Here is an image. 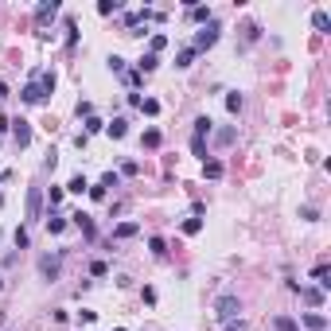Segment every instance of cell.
Masks as SVG:
<instances>
[{"mask_svg": "<svg viewBox=\"0 0 331 331\" xmlns=\"http://www.w3.org/2000/svg\"><path fill=\"white\" fill-rule=\"evenodd\" d=\"M238 312H242V300L234 296V292H226L215 300V316H219L222 324H230V320H238Z\"/></svg>", "mask_w": 331, "mask_h": 331, "instance_id": "cell-1", "label": "cell"}, {"mask_svg": "<svg viewBox=\"0 0 331 331\" xmlns=\"http://www.w3.org/2000/svg\"><path fill=\"white\" fill-rule=\"evenodd\" d=\"M219 24H215V20H211V24H207V28H203V31H199V35H195V43H191V51H195V55H199V51H207V47H215V43H219Z\"/></svg>", "mask_w": 331, "mask_h": 331, "instance_id": "cell-2", "label": "cell"}, {"mask_svg": "<svg viewBox=\"0 0 331 331\" xmlns=\"http://www.w3.org/2000/svg\"><path fill=\"white\" fill-rule=\"evenodd\" d=\"M58 273H62V253H43L39 257V276L43 280H58Z\"/></svg>", "mask_w": 331, "mask_h": 331, "instance_id": "cell-3", "label": "cell"}, {"mask_svg": "<svg viewBox=\"0 0 331 331\" xmlns=\"http://www.w3.org/2000/svg\"><path fill=\"white\" fill-rule=\"evenodd\" d=\"M20 98H24L28 106H39V102H43L47 94H43V86H39V78H31V82H28L24 90H20Z\"/></svg>", "mask_w": 331, "mask_h": 331, "instance_id": "cell-4", "label": "cell"}, {"mask_svg": "<svg viewBox=\"0 0 331 331\" xmlns=\"http://www.w3.org/2000/svg\"><path fill=\"white\" fill-rule=\"evenodd\" d=\"M12 140H16V148H28L31 144V125L28 121H12Z\"/></svg>", "mask_w": 331, "mask_h": 331, "instance_id": "cell-5", "label": "cell"}, {"mask_svg": "<svg viewBox=\"0 0 331 331\" xmlns=\"http://www.w3.org/2000/svg\"><path fill=\"white\" fill-rule=\"evenodd\" d=\"M28 219H31V222L43 219V191H39V187L28 191Z\"/></svg>", "mask_w": 331, "mask_h": 331, "instance_id": "cell-6", "label": "cell"}, {"mask_svg": "<svg viewBox=\"0 0 331 331\" xmlns=\"http://www.w3.org/2000/svg\"><path fill=\"white\" fill-rule=\"evenodd\" d=\"M300 324H304L308 331H328V320H324L320 312H304V316H300Z\"/></svg>", "mask_w": 331, "mask_h": 331, "instance_id": "cell-7", "label": "cell"}, {"mask_svg": "<svg viewBox=\"0 0 331 331\" xmlns=\"http://www.w3.org/2000/svg\"><path fill=\"white\" fill-rule=\"evenodd\" d=\"M70 219H74V226H78L86 238H94V219H90V215H82V211H78V215H70Z\"/></svg>", "mask_w": 331, "mask_h": 331, "instance_id": "cell-8", "label": "cell"}, {"mask_svg": "<svg viewBox=\"0 0 331 331\" xmlns=\"http://www.w3.org/2000/svg\"><path fill=\"white\" fill-rule=\"evenodd\" d=\"M187 12H191V20H195V24H211V20H215V16H211V8H203V4H191Z\"/></svg>", "mask_w": 331, "mask_h": 331, "instance_id": "cell-9", "label": "cell"}, {"mask_svg": "<svg viewBox=\"0 0 331 331\" xmlns=\"http://www.w3.org/2000/svg\"><path fill=\"white\" fill-rule=\"evenodd\" d=\"M211 129H215V121H211V117H199V121H195V140H207Z\"/></svg>", "mask_w": 331, "mask_h": 331, "instance_id": "cell-10", "label": "cell"}, {"mask_svg": "<svg viewBox=\"0 0 331 331\" xmlns=\"http://www.w3.org/2000/svg\"><path fill=\"white\" fill-rule=\"evenodd\" d=\"M156 66H160V55H152V51H148V55H144L140 62H137V70H140V74H152Z\"/></svg>", "mask_w": 331, "mask_h": 331, "instance_id": "cell-11", "label": "cell"}, {"mask_svg": "<svg viewBox=\"0 0 331 331\" xmlns=\"http://www.w3.org/2000/svg\"><path fill=\"white\" fill-rule=\"evenodd\" d=\"M137 230H140V226H137V222H121V226H113V238H117V242H121V238H133V234H137Z\"/></svg>", "mask_w": 331, "mask_h": 331, "instance_id": "cell-12", "label": "cell"}, {"mask_svg": "<svg viewBox=\"0 0 331 331\" xmlns=\"http://www.w3.org/2000/svg\"><path fill=\"white\" fill-rule=\"evenodd\" d=\"M300 296H304L312 308H320V304H324V288H300Z\"/></svg>", "mask_w": 331, "mask_h": 331, "instance_id": "cell-13", "label": "cell"}, {"mask_svg": "<svg viewBox=\"0 0 331 331\" xmlns=\"http://www.w3.org/2000/svg\"><path fill=\"white\" fill-rule=\"evenodd\" d=\"M55 12H58V4H55V0H47V4H39V8H35V20L43 24V20H51Z\"/></svg>", "mask_w": 331, "mask_h": 331, "instance_id": "cell-14", "label": "cell"}, {"mask_svg": "<svg viewBox=\"0 0 331 331\" xmlns=\"http://www.w3.org/2000/svg\"><path fill=\"white\" fill-rule=\"evenodd\" d=\"M106 129H110V137H117V140H121V137L129 133V121H125V117H113V125H106Z\"/></svg>", "mask_w": 331, "mask_h": 331, "instance_id": "cell-15", "label": "cell"}, {"mask_svg": "<svg viewBox=\"0 0 331 331\" xmlns=\"http://www.w3.org/2000/svg\"><path fill=\"white\" fill-rule=\"evenodd\" d=\"M160 140H164V137H160V129H148V133L140 137V144H144V148H160Z\"/></svg>", "mask_w": 331, "mask_h": 331, "instance_id": "cell-16", "label": "cell"}, {"mask_svg": "<svg viewBox=\"0 0 331 331\" xmlns=\"http://www.w3.org/2000/svg\"><path fill=\"white\" fill-rule=\"evenodd\" d=\"M66 191H70V195H82V191H90V183H86V175H74V179L66 183Z\"/></svg>", "mask_w": 331, "mask_h": 331, "instance_id": "cell-17", "label": "cell"}, {"mask_svg": "<svg viewBox=\"0 0 331 331\" xmlns=\"http://www.w3.org/2000/svg\"><path fill=\"white\" fill-rule=\"evenodd\" d=\"M203 175L207 179H222V164L219 160H203Z\"/></svg>", "mask_w": 331, "mask_h": 331, "instance_id": "cell-18", "label": "cell"}, {"mask_svg": "<svg viewBox=\"0 0 331 331\" xmlns=\"http://www.w3.org/2000/svg\"><path fill=\"white\" fill-rule=\"evenodd\" d=\"M47 230H51V234H62V230H66V219H62V215H47Z\"/></svg>", "mask_w": 331, "mask_h": 331, "instance_id": "cell-19", "label": "cell"}, {"mask_svg": "<svg viewBox=\"0 0 331 331\" xmlns=\"http://www.w3.org/2000/svg\"><path fill=\"white\" fill-rule=\"evenodd\" d=\"M312 28H316V31H328V28H331V16H328V12H316V16H312Z\"/></svg>", "mask_w": 331, "mask_h": 331, "instance_id": "cell-20", "label": "cell"}, {"mask_svg": "<svg viewBox=\"0 0 331 331\" xmlns=\"http://www.w3.org/2000/svg\"><path fill=\"white\" fill-rule=\"evenodd\" d=\"M191 58H195V51H191V47H183V51L175 55V66H179V70H187V66H191Z\"/></svg>", "mask_w": 331, "mask_h": 331, "instance_id": "cell-21", "label": "cell"}, {"mask_svg": "<svg viewBox=\"0 0 331 331\" xmlns=\"http://www.w3.org/2000/svg\"><path fill=\"white\" fill-rule=\"evenodd\" d=\"M74 43H78V24H74V20H66V47L74 51Z\"/></svg>", "mask_w": 331, "mask_h": 331, "instance_id": "cell-22", "label": "cell"}, {"mask_svg": "<svg viewBox=\"0 0 331 331\" xmlns=\"http://www.w3.org/2000/svg\"><path fill=\"white\" fill-rule=\"evenodd\" d=\"M273 328H276V331H300V324H292L288 316H276V320H273Z\"/></svg>", "mask_w": 331, "mask_h": 331, "instance_id": "cell-23", "label": "cell"}, {"mask_svg": "<svg viewBox=\"0 0 331 331\" xmlns=\"http://www.w3.org/2000/svg\"><path fill=\"white\" fill-rule=\"evenodd\" d=\"M242 106H246L242 94H226V110H230V113H242Z\"/></svg>", "mask_w": 331, "mask_h": 331, "instance_id": "cell-24", "label": "cell"}, {"mask_svg": "<svg viewBox=\"0 0 331 331\" xmlns=\"http://www.w3.org/2000/svg\"><path fill=\"white\" fill-rule=\"evenodd\" d=\"M140 110L148 113V117H156V113H160V102H156V98H140Z\"/></svg>", "mask_w": 331, "mask_h": 331, "instance_id": "cell-25", "label": "cell"}, {"mask_svg": "<svg viewBox=\"0 0 331 331\" xmlns=\"http://www.w3.org/2000/svg\"><path fill=\"white\" fill-rule=\"evenodd\" d=\"M102 129H106L102 117H86V137H90V133H102Z\"/></svg>", "mask_w": 331, "mask_h": 331, "instance_id": "cell-26", "label": "cell"}, {"mask_svg": "<svg viewBox=\"0 0 331 331\" xmlns=\"http://www.w3.org/2000/svg\"><path fill=\"white\" fill-rule=\"evenodd\" d=\"M148 249H152L156 257H164V253H167V242H164V238H152V242H148Z\"/></svg>", "mask_w": 331, "mask_h": 331, "instance_id": "cell-27", "label": "cell"}, {"mask_svg": "<svg viewBox=\"0 0 331 331\" xmlns=\"http://www.w3.org/2000/svg\"><path fill=\"white\" fill-rule=\"evenodd\" d=\"M98 12H102V16H113V12H121V4H117V0H102Z\"/></svg>", "mask_w": 331, "mask_h": 331, "instance_id": "cell-28", "label": "cell"}, {"mask_svg": "<svg viewBox=\"0 0 331 331\" xmlns=\"http://www.w3.org/2000/svg\"><path fill=\"white\" fill-rule=\"evenodd\" d=\"M312 276H316L320 288H328V284H331V280H328V265H316V273H312Z\"/></svg>", "mask_w": 331, "mask_h": 331, "instance_id": "cell-29", "label": "cell"}, {"mask_svg": "<svg viewBox=\"0 0 331 331\" xmlns=\"http://www.w3.org/2000/svg\"><path fill=\"white\" fill-rule=\"evenodd\" d=\"M28 246H31V238H28V230L20 226V230H16V249H28Z\"/></svg>", "mask_w": 331, "mask_h": 331, "instance_id": "cell-30", "label": "cell"}, {"mask_svg": "<svg viewBox=\"0 0 331 331\" xmlns=\"http://www.w3.org/2000/svg\"><path fill=\"white\" fill-rule=\"evenodd\" d=\"M203 230V219H187L183 222V234H199Z\"/></svg>", "mask_w": 331, "mask_h": 331, "instance_id": "cell-31", "label": "cell"}, {"mask_svg": "<svg viewBox=\"0 0 331 331\" xmlns=\"http://www.w3.org/2000/svg\"><path fill=\"white\" fill-rule=\"evenodd\" d=\"M167 47V35H152V55H160Z\"/></svg>", "mask_w": 331, "mask_h": 331, "instance_id": "cell-32", "label": "cell"}, {"mask_svg": "<svg viewBox=\"0 0 331 331\" xmlns=\"http://www.w3.org/2000/svg\"><path fill=\"white\" fill-rule=\"evenodd\" d=\"M117 183H121V175H117V171H106V175H102V187H117Z\"/></svg>", "mask_w": 331, "mask_h": 331, "instance_id": "cell-33", "label": "cell"}, {"mask_svg": "<svg viewBox=\"0 0 331 331\" xmlns=\"http://www.w3.org/2000/svg\"><path fill=\"white\" fill-rule=\"evenodd\" d=\"M110 70H113V74H125V58L110 55Z\"/></svg>", "mask_w": 331, "mask_h": 331, "instance_id": "cell-34", "label": "cell"}, {"mask_svg": "<svg viewBox=\"0 0 331 331\" xmlns=\"http://www.w3.org/2000/svg\"><path fill=\"white\" fill-rule=\"evenodd\" d=\"M90 273H94V276H106V273H110V265H106V261H94V265H90Z\"/></svg>", "mask_w": 331, "mask_h": 331, "instance_id": "cell-35", "label": "cell"}, {"mask_svg": "<svg viewBox=\"0 0 331 331\" xmlns=\"http://www.w3.org/2000/svg\"><path fill=\"white\" fill-rule=\"evenodd\" d=\"M90 199H94V203H102V199H106V187H102V183H98V187H90Z\"/></svg>", "mask_w": 331, "mask_h": 331, "instance_id": "cell-36", "label": "cell"}, {"mask_svg": "<svg viewBox=\"0 0 331 331\" xmlns=\"http://www.w3.org/2000/svg\"><path fill=\"white\" fill-rule=\"evenodd\" d=\"M234 137H238V133H234V129H222V133H219V144H230V140H234Z\"/></svg>", "mask_w": 331, "mask_h": 331, "instance_id": "cell-37", "label": "cell"}, {"mask_svg": "<svg viewBox=\"0 0 331 331\" xmlns=\"http://www.w3.org/2000/svg\"><path fill=\"white\" fill-rule=\"evenodd\" d=\"M78 117H94V106L90 102H78Z\"/></svg>", "mask_w": 331, "mask_h": 331, "instance_id": "cell-38", "label": "cell"}, {"mask_svg": "<svg viewBox=\"0 0 331 331\" xmlns=\"http://www.w3.org/2000/svg\"><path fill=\"white\" fill-rule=\"evenodd\" d=\"M222 331H246V324L242 320H230V324H222Z\"/></svg>", "mask_w": 331, "mask_h": 331, "instance_id": "cell-39", "label": "cell"}, {"mask_svg": "<svg viewBox=\"0 0 331 331\" xmlns=\"http://www.w3.org/2000/svg\"><path fill=\"white\" fill-rule=\"evenodd\" d=\"M8 129H12V121H8L4 113H0V133H8Z\"/></svg>", "mask_w": 331, "mask_h": 331, "instance_id": "cell-40", "label": "cell"}, {"mask_svg": "<svg viewBox=\"0 0 331 331\" xmlns=\"http://www.w3.org/2000/svg\"><path fill=\"white\" fill-rule=\"evenodd\" d=\"M0 179H4V175H0Z\"/></svg>", "mask_w": 331, "mask_h": 331, "instance_id": "cell-41", "label": "cell"}]
</instances>
